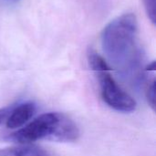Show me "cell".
Listing matches in <instances>:
<instances>
[{
  "label": "cell",
  "mask_w": 156,
  "mask_h": 156,
  "mask_svg": "<svg viewBox=\"0 0 156 156\" xmlns=\"http://www.w3.org/2000/svg\"><path fill=\"white\" fill-rule=\"evenodd\" d=\"M137 32V18L129 13L112 21L102 33L104 52L113 65L125 72L137 69L140 64Z\"/></svg>",
  "instance_id": "1"
},
{
  "label": "cell",
  "mask_w": 156,
  "mask_h": 156,
  "mask_svg": "<svg viewBox=\"0 0 156 156\" xmlns=\"http://www.w3.org/2000/svg\"><path fill=\"white\" fill-rule=\"evenodd\" d=\"M79 136L80 130L72 120L62 113L48 112L13 133L11 139L19 144H27L39 140L74 142Z\"/></svg>",
  "instance_id": "2"
},
{
  "label": "cell",
  "mask_w": 156,
  "mask_h": 156,
  "mask_svg": "<svg viewBox=\"0 0 156 156\" xmlns=\"http://www.w3.org/2000/svg\"><path fill=\"white\" fill-rule=\"evenodd\" d=\"M97 74L101 97L111 108L122 112H131L136 109L135 100L121 88L109 71H101Z\"/></svg>",
  "instance_id": "3"
},
{
  "label": "cell",
  "mask_w": 156,
  "mask_h": 156,
  "mask_svg": "<svg viewBox=\"0 0 156 156\" xmlns=\"http://www.w3.org/2000/svg\"><path fill=\"white\" fill-rule=\"evenodd\" d=\"M35 112L36 105L33 102H25L15 106L6 120L7 128L17 129L23 126L34 115Z\"/></svg>",
  "instance_id": "4"
},
{
  "label": "cell",
  "mask_w": 156,
  "mask_h": 156,
  "mask_svg": "<svg viewBox=\"0 0 156 156\" xmlns=\"http://www.w3.org/2000/svg\"><path fill=\"white\" fill-rule=\"evenodd\" d=\"M0 156H50L45 150L37 146L8 147L0 149Z\"/></svg>",
  "instance_id": "5"
},
{
  "label": "cell",
  "mask_w": 156,
  "mask_h": 156,
  "mask_svg": "<svg viewBox=\"0 0 156 156\" xmlns=\"http://www.w3.org/2000/svg\"><path fill=\"white\" fill-rule=\"evenodd\" d=\"M88 60L89 64L92 70H94L96 73L101 72V71H111L112 69L109 67L106 60L100 56L97 52L93 50H90L88 53Z\"/></svg>",
  "instance_id": "6"
},
{
  "label": "cell",
  "mask_w": 156,
  "mask_h": 156,
  "mask_svg": "<svg viewBox=\"0 0 156 156\" xmlns=\"http://www.w3.org/2000/svg\"><path fill=\"white\" fill-rule=\"evenodd\" d=\"M144 8L150 20L156 23V0H144Z\"/></svg>",
  "instance_id": "7"
},
{
  "label": "cell",
  "mask_w": 156,
  "mask_h": 156,
  "mask_svg": "<svg viewBox=\"0 0 156 156\" xmlns=\"http://www.w3.org/2000/svg\"><path fill=\"white\" fill-rule=\"evenodd\" d=\"M146 97L150 106L154 111L155 110V80L154 79L148 85L146 90Z\"/></svg>",
  "instance_id": "8"
},
{
  "label": "cell",
  "mask_w": 156,
  "mask_h": 156,
  "mask_svg": "<svg viewBox=\"0 0 156 156\" xmlns=\"http://www.w3.org/2000/svg\"><path fill=\"white\" fill-rule=\"evenodd\" d=\"M15 106H16V105L12 104V105H10V106H7V107H5V108L0 109V124H1L4 121L7 120L8 116L10 115V113H11V112H12V110L14 109Z\"/></svg>",
  "instance_id": "9"
},
{
  "label": "cell",
  "mask_w": 156,
  "mask_h": 156,
  "mask_svg": "<svg viewBox=\"0 0 156 156\" xmlns=\"http://www.w3.org/2000/svg\"><path fill=\"white\" fill-rule=\"evenodd\" d=\"M147 71H154L155 70V61H153L147 68H146Z\"/></svg>",
  "instance_id": "10"
},
{
  "label": "cell",
  "mask_w": 156,
  "mask_h": 156,
  "mask_svg": "<svg viewBox=\"0 0 156 156\" xmlns=\"http://www.w3.org/2000/svg\"><path fill=\"white\" fill-rule=\"evenodd\" d=\"M7 1H9V2H16V1H18V0H7Z\"/></svg>",
  "instance_id": "11"
}]
</instances>
